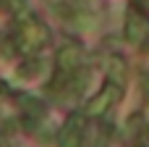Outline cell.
<instances>
[{
	"label": "cell",
	"instance_id": "6da1fadb",
	"mask_svg": "<svg viewBox=\"0 0 149 147\" xmlns=\"http://www.w3.org/2000/svg\"><path fill=\"white\" fill-rule=\"evenodd\" d=\"M118 97H120V87H118L115 82H107V84L102 87V92H100L94 100L86 103L84 113H86V116H102L105 110H110V108L118 103Z\"/></svg>",
	"mask_w": 149,
	"mask_h": 147
},
{
	"label": "cell",
	"instance_id": "7a4b0ae2",
	"mask_svg": "<svg viewBox=\"0 0 149 147\" xmlns=\"http://www.w3.org/2000/svg\"><path fill=\"white\" fill-rule=\"evenodd\" d=\"M45 39H47L45 26H39L37 21H26V24L21 26V34H18V47H21L24 53H31V50H37L39 45H45Z\"/></svg>",
	"mask_w": 149,
	"mask_h": 147
},
{
	"label": "cell",
	"instance_id": "3957f363",
	"mask_svg": "<svg viewBox=\"0 0 149 147\" xmlns=\"http://www.w3.org/2000/svg\"><path fill=\"white\" fill-rule=\"evenodd\" d=\"M147 32H149L147 18H144L136 8H131V11L126 13V39L134 42V45H139V42L147 37Z\"/></svg>",
	"mask_w": 149,
	"mask_h": 147
},
{
	"label": "cell",
	"instance_id": "277c9868",
	"mask_svg": "<svg viewBox=\"0 0 149 147\" xmlns=\"http://www.w3.org/2000/svg\"><path fill=\"white\" fill-rule=\"evenodd\" d=\"M58 145L60 147H81L84 145V118H81V116H73V118L63 126Z\"/></svg>",
	"mask_w": 149,
	"mask_h": 147
},
{
	"label": "cell",
	"instance_id": "5b68a950",
	"mask_svg": "<svg viewBox=\"0 0 149 147\" xmlns=\"http://www.w3.org/2000/svg\"><path fill=\"white\" fill-rule=\"evenodd\" d=\"M79 63H81V50H79V45H65V47L58 53V68H60V74H63V82L71 79V74L79 68Z\"/></svg>",
	"mask_w": 149,
	"mask_h": 147
}]
</instances>
